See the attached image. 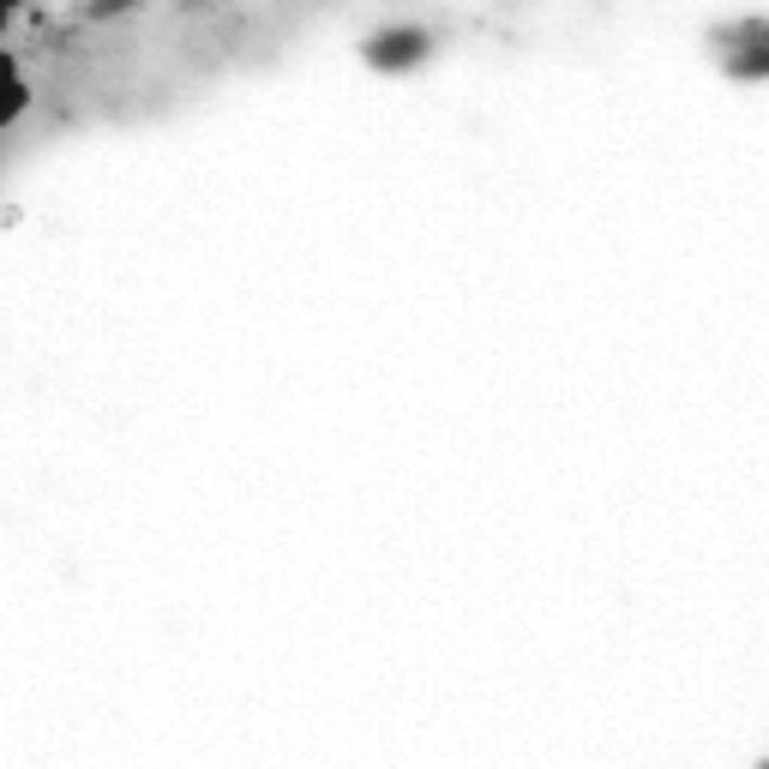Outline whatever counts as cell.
<instances>
[{
	"label": "cell",
	"mask_w": 769,
	"mask_h": 769,
	"mask_svg": "<svg viewBox=\"0 0 769 769\" xmlns=\"http://www.w3.org/2000/svg\"><path fill=\"white\" fill-rule=\"evenodd\" d=\"M18 109H25V85L13 78V66H0V127H7Z\"/></svg>",
	"instance_id": "1"
},
{
	"label": "cell",
	"mask_w": 769,
	"mask_h": 769,
	"mask_svg": "<svg viewBox=\"0 0 769 769\" xmlns=\"http://www.w3.org/2000/svg\"><path fill=\"white\" fill-rule=\"evenodd\" d=\"M415 49H421V37H409V30H398V37H379V61H409Z\"/></svg>",
	"instance_id": "2"
}]
</instances>
